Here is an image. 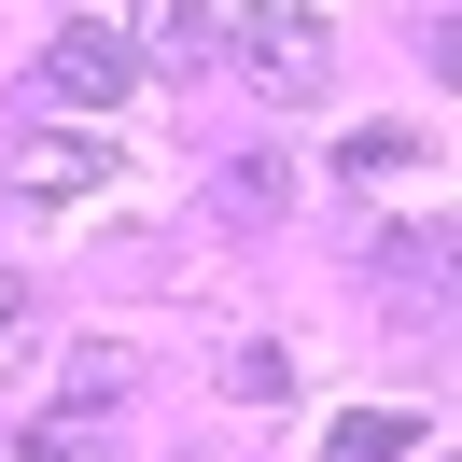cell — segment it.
<instances>
[{"label":"cell","instance_id":"6da1fadb","mask_svg":"<svg viewBox=\"0 0 462 462\" xmlns=\"http://www.w3.org/2000/svg\"><path fill=\"white\" fill-rule=\"evenodd\" d=\"M225 42H238V70H253L266 98H322V85H337V29H322V14H294V0H253Z\"/></svg>","mask_w":462,"mask_h":462},{"label":"cell","instance_id":"7a4b0ae2","mask_svg":"<svg viewBox=\"0 0 462 462\" xmlns=\"http://www.w3.org/2000/svg\"><path fill=\"white\" fill-rule=\"evenodd\" d=\"M126 85H141V57H126V29H98V14H70V29L42 42V98H70V113H113Z\"/></svg>","mask_w":462,"mask_h":462},{"label":"cell","instance_id":"3957f363","mask_svg":"<svg viewBox=\"0 0 462 462\" xmlns=\"http://www.w3.org/2000/svg\"><path fill=\"white\" fill-rule=\"evenodd\" d=\"M14 182H29V197H98V182H113V141H98V126H29V141H14Z\"/></svg>","mask_w":462,"mask_h":462},{"label":"cell","instance_id":"277c9868","mask_svg":"<svg viewBox=\"0 0 462 462\" xmlns=\"http://www.w3.org/2000/svg\"><path fill=\"white\" fill-rule=\"evenodd\" d=\"M126 57L182 85V70H210V57H225V14H210V0H141V29H126Z\"/></svg>","mask_w":462,"mask_h":462},{"label":"cell","instance_id":"5b68a950","mask_svg":"<svg viewBox=\"0 0 462 462\" xmlns=\"http://www.w3.org/2000/svg\"><path fill=\"white\" fill-rule=\"evenodd\" d=\"M378 294H448V225H393V253H378Z\"/></svg>","mask_w":462,"mask_h":462},{"label":"cell","instance_id":"8992f818","mask_svg":"<svg viewBox=\"0 0 462 462\" xmlns=\"http://www.w3.org/2000/svg\"><path fill=\"white\" fill-rule=\"evenodd\" d=\"M420 448V420H406V406H350L337 434H322V462H406Z\"/></svg>","mask_w":462,"mask_h":462},{"label":"cell","instance_id":"52a82bcc","mask_svg":"<svg viewBox=\"0 0 462 462\" xmlns=\"http://www.w3.org/2000/svg\"><path fill=\"white\" fill-rule=\"evenodd\" d=\"M225 393H238V406H281V393H294V350H281V337H238V350H225Z\"/></svg>","mask_w":462,"mask_h":462},{"label":"cell","instance_id":"ba28073f","mask_svg":"<svg viewBox=\"0 0 462 462\" xmlns=\"http://www.w3.org/2000/svg\"><path fill=\"white\" fill-rule=\"evenodd\" d=\"M14 462H113V448H98V420H70V406H57V420H29V448H14Z\"/></svg>","mask_w":462,"mask_h":462},{"label":"cell","instance_id":"9c48e42d","mask_svg":"<svg viewBox=\"0 0 462 462\" xmlns=\"http://www.w3.org/2000/svg\"><path fill=\"white\" fill-rule=\"evenodd\" d=\"M393 169H406L393 126H350V141H337V182H393Z\"/></svg>","mask_w":462,"mask_h":462},{"label":"cell","instance_id":"30bf717a","mask_svg":"<svg viewBox=\"0 0 462 462\" xmlns=\"http://www.w3.org/2000/svg\"><path fill=\"white\" fill-rule=\"evenodd\" d=\"M281 197H294L281 154H238V169H225V210H281Z\"/></svg>","mask_w":462,"mask_h":462},{"label":"cell","instance_id":"8fae6325","mask_svg":"<svg viewBox=\"0 0 462 462\" xmlns=\"http://www.w3.org/2000/svg\"><path fill=\"white\" fill-rule=\"evenodd\" d=\"M70 393H85V406H113V393H126V350H113V337H85V365H70Z\"/></svg>","mask_w":462,"mask_h":462},{"label":"cell","instance_id":"7c38bea8","mask_svg":"<svg viewBox=\"0 0 462 462\" xmlns=\"http://www.w3.org/2000/svg\"><path fill=\"white\" fill-rule=\"evenodd\" d=\"M29 365V281H14V266H0V378Z\"/></svg>","mask_w":462,"mask_h":462}]
</instances>
